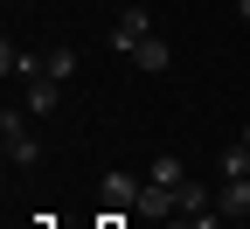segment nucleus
<instances>
[{"label": "nucleus", "instance_id": "10", "mask_svg": "<svg viewBox=\"0 0 250 229\" xmlns=\"http://www.w3.org/2000/svg\"><path fill=\"white\" fill-rule=\"evenodd\" d=\"M42 77L70 83V77H77V56H70V49H49V56H42Z\"/></svg>", "mask_w": 250, "mask_h": 229}, {"label": "nucleus", "instance_id": "11", "mask_svg": "<svg viewBox=\"0 0 250 229\" xmlns=\"http://www.w3.org/2000/svg\"><path fill=\"white\" fill-rule=\"evenodd\" d=\"M215 167H223V181L250 174V146H243V139H236V146H223V160H215Z\"/></svg>", "mask_w": 250, "mask_h": 229}, {"label": "nucleus", "instance_id": "13", "mask_svg": "<svg viewBox=\"0 0 250 229\" xmlns=\"http://www.w3.org/2000/svg\"><path fill=\"white\" fill-rule=\"evenodd\" d=\"M236 21H250V0H236Z\"/></svg>", "mask_w": 250, "mask_h": 229}, {"label": "nucleus", "instance_id": "6", "mask_svg": "<svg viewBox=\"0 0 250 229\" xmlns=\"http://www.w3.org/2000/svg\"><path fill=\"white\" fill-rule=\"evenodd\" d=\"M215 208H223V222H243L250 215V174H236V181L215 187Z\"/></svg>", "mask_w": 250, "mask_h": 229}, {"label": "nucleus", "instance_id": "4", "mask_svg": "<svg viewBox=\"0 0 250 229\" xmlns=\"http://www.w3.org/2000/svg\"><path fill=\"white\" fill-rule=\"evenodd\" d=\"M146 35H153V14H146V7H125V14L111 21V49H118V56H132Z\"/></svg>", "mask_w": 250, "mask_h": 229}, {"label": "nucleus", "instance_id": "3", "mask_svg": "<svg viewBox=\"0 0 250 229\" xmlns=\"http://www.w3.org/2000/svg\"><path fill=\"white\" fill-rule=\"evenodd\" d=\"M132 215H139V222H174V215H181V187H160V181H146Z\"/></svg>", "mask_w": 250, "mask_h": 229}, {"label": "nucleus", "instance_id": "12", "mask_svg": "<svg viewBox=\"0 0 250 229\" xmlns=\"http://www.w3.org/2000/svg\"><path fill=\"white\" fill-rule=\"evenodd\" d=\"M181 215H208V187L202 181H181Z\"/></svg>", "mask_w": 250, "mask_h": 229}, {"label": "nucleus", "instance_id": "9", "mask_svg": "<svg viewBox=\"0 0 250 229\" xmlns=\"http://www.w3.org/2000/svg\"><path fill=\"white\" fill-rule=\"evenodd\" d=\"M146 181H160V187H181V181H188V167H181L174 153H160V160H146Z\"/></svg>", "mask_w": 250, "mask_h": 229}, {"label": "nucleus", "instance_id": "1", "mask_svg": "<svg viewBox=\"0 0 250 229\" xmlns=\"http://www.w3.org/2000/svg\"><path fill=\"white\" fill-rule=\"evenodd\" d=\"M0 153H7V167H42V139L28 111H0Z\"/></svg>", "mask_w": 250, "mask_h": 229}, {"label": "nucleus", "instance_id": "8", "mask_svg": "<svg viewBox=\"0 0 250 229\" xmlns=\"http://www.w3.org/2000/svg\"><path fill=\"white\" fill-rule=\"evenodd\" d=\"M0 77H7V83L14 77H42V56H21L14 42H0Z\"/></svg>", "mask_w": 250, "mask_h": 229}, {"label": "nucleus", "instance_id": "2", "mask_svg": "<svg viewBox=\"0 0 250 229\" xmlns=\"http://www.w3.org/2000/svg\"><path fill=\"white\" fill-rule=\"evenodd\" d=\"M139 187H146V174H125V167H111V174L98 181V202H104L111 215H132V208H139Z\"/></svg>", "mask_w": 250, "mask_h": 229}, {"label": "nucleus", "instance_id": "14", "mask_svg": "<svg viewBox=\"0 0 250 229\" xmlns=\"http://www.w3.org/2000/svg\"><path fill=\"white\" fill-rule=\"evenodd\" d=\"M243 146H250V118H243Z\"/></svg>", "mask_w": 250, "mask_h": 229}, {"label": "nucleus", "instance_id": "5", "mask_svg": "<svg viewBox=\"0 0 250 229\" xmlns=\"http://www.w3.org/2000/svg\"><path fill=\"white\" fill-rule=\"evenodd\" d=\"M56 104H62V83H56V77H28V97H21V111H28V118H49Z\"/></svg>", "mask_w": 250, "mask_h": 229}, {"label": "nucleus", "instance_id": "7", "mask_svg": "<svg viewBox=\"0 0 250 229\" xmlns=\"http://www.w3.org/2000/svg\"><path fill=\"white\" fill-rule=\"evenodd\" d=\"M125 62H132V70H146V77H160V70H167V62H174V49H167L160 35H146V42H139L132 56H125Z\"/></svg>", "mask_w": 250, "mask_h": 229}]
</instances>
